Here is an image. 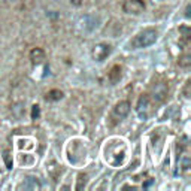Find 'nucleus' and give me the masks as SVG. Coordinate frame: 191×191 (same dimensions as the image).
I'll list each match as a JSON object with an SVG mask.
<instances>
[{"label":"nucleus","mask_w":191,"mask_h":191,"mask_svg":"<svg viewBox=\"0 0 191 191\" xmlns=\"http://www.w3.org/2000/svg\"><path fill=\"white\" fill-rule=\"evenodd\" d=\"M39 116H41V109H39V106H37V105H34L33 109H32V119H34V121H36Z\"/></svg>","instance_id":"nucleus-10"},{"label":"nucleus","mask_w":191,"mask_h":191,"mask_svg":"<svg viewBox=\"0 0 191 191\" xmlns=\"http://www.w3.org/2000/svg\"><path fill=\"white\" fill-rule=\"evenodd\" d=\"M130 108H132V106H130V102H128V100H119L115 106H114L112 114H111V119H114L112 124H116V123H119L121 119H124L125 116L128 115Z\"/></svg>","instance_id":"nucleus-2"},{"label":"nucleus","mask_w":191,"mask_h":191,"mask_svg":"<svg viewBox=\"0 0 191 191\" xmlns=\"http://www.w3.org/2000/svg\"><path fill=\"white\" fill-rule=\"evenodd\" d=\"M5 160H6V164H8V167L11 169V161H9V152H8V151L5 152Z\"/></svg>","instance_id":"nucleus-13"},{"label":"nucleus","mask_w":191,"mask_h":191,"mask_svg":"<svg viewBox=\"0 0 191 191\" xmlns=\"http://www.w3.org/2000/svg\"><path fill=\"white\" fill-rule=\"evenodd\" d=\"M43 60H45V51L42 50V48H33V50L30 51V61L33 63V64H41L43 63Z\"/></svg>","instance_id":"nucleus-6"},{"label":"nucleus","mask_w":191,"mask_h":191,"mask_svg":"<svg viewBox=\"0 0 191 191\" xmlns=\"http://www.w3.org/2000/svg\"><path fill=\"white\" fill-rule=\"evenodd\" d=\"M121 76H123V67L119 66V64L112 66V67H111V70L108 72V79H109V82H111V84L119 82Z\"/></svg>","instance_id":"nucleus-5"},{"label":"nucleus","mask_w":191,"mask_h":191,"mask_svg":"<svg viewBox=\"0 0 191 191\" xmlns=\"http://www.w3.org/2000/svg\"><path fill=\"white\" fill-rule=\"evenodd\" d=\"M178 64L181 67H185V69L190 67L191 66V54H188V52H187V54H182V55L179 57V60H178Z\"/></svg>","instance_id":"nucleus-8"},{"label":"nucleus","mask_w":191,"mask_h":191,"mask_svg":"<svg viewBox=\"0 0 191 191\" xmlns=\"http://www.w3.org/2000/svg\"><path fill=\"white\" fill-rule=\"evenodd\" d=\"M123 11L125 14L139 15L145 11V2L143 0H124L123 2Z\"/></svg>","instance_id":"nucleus-3"},{"label":"nucleus","mask_w":191,"mask_h":191,"mask_svg":"<svg viewBox=\"0 0 191 191\" xmlns=\"http://www.w3.org/2000/svg\"><path fill=\"white\" fill-rule=\"evenodd\" d=\"M111 51H112V46H111L109 43H97V45L93 48L91 55L96 61H103L105 58L109 57Z\"/></svg>","instance_id":"nucleus-4"},{"label":"nucleus","mask_w":191,"mask_h":191,"mask_svg":"<svg viewBox=\"0 0 191 191\" xmlns=\"http://www.w3.org/2000/svg\"><path fill=\"white\" fill-rule=\"evenodd\" d=\"M158 37V32L155 28H143L142 32L134 36L132 42H130V46L133 50H141V48H146V46H151L152 43H155Z\"/></svg>","instance_id":"nucleus-1"},{"label":"nucleus","mask_w":191,"mask_h":191,"mask_svg":"<svg viewBox=\"0 0 191 191\" xmlns=\"http://www.w3.org/2000/svg\"><path fill=\"white\" fill-rule=\"evenodd\" d=\"M184 96H185V97H190V81L185 82V87H184Z\"/></svg>","instance_id":"nucleus-11"},{"label":"nucleus","mask_w":191,"mask_h":191,"mask_svg":"<svg viewBox=\"0 0 191 191\" xmlns=\"http://www.w3.org/2000/svg\"><path fill=\"white\" fill-rule=\"evenodd\" d=\"M82 2H84V0H70V3H72L73 6H81V5H82Z\"/></svg>","instance_id":"nucleus-12"},{"label":"nucleus","mask_w":191,"mask_h":191,"mask_svg":"<svg viewBox=\"0 0 191 191\" xmlns=\"http://www.w3.org/2000/svg\"><path fill=\"white\" fill-rule=\"evenodd\" d=\"M79 184L76 185V190H81L82 188V185H85V182H87V175L85 173H79Z\"/></svg>","instance_id":"nucleus-9"},{"label":"nucleus","mask_w":191,"mask_h":191,"mask_svg":"<svg viewBox=\"0 0 191 191\" xmlns=\"http://www.w3.org/2000/svg\"><path fill=\"white\" fill-rule=\"evenodd\" d=\"M45 99L48 100V102H58V100L63 99V91H60V90H57V88H54V90L48 91V94L45 96Z\"/></svg>","instance_id":"nucleus-7"}]
</instances>
